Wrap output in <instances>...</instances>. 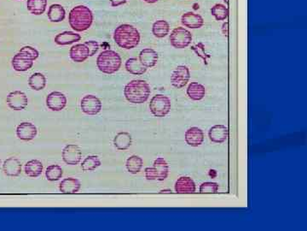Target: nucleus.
<instances>
[{
	"mask_svg": "<svg viewBox=\"0 0 307 231\" xmlns=\"http://www.w3.org/2000/svg\"><path fill=\"white\" fill-rule=\"evenodd\" d=\"M70 57L76 63H83L90 57L87 46L83 44H76L70 48Z\"/></svg>",
	"mask_w": 307,
	"mask_h": 231,
	"instance_id": "19",
	"label": "nucleus"
},
{
	"mask_svg": "<svg viewBox=\"0 0 307 231\" xmlns=\"http://www.w3.org/2000/svg\"><path fill=\"white\" fill-rule=\"evenodd\" d=\"M28 85L34 91H41L46 86V78L42 73H34L28 79Z\"/></svg>",
	"mask_w": 307,
	"mask_h": 231,
	"instance_id": "32",
	"label": "nucleus"
},
{
	"mask_svg": "<svg viewBox=\"0 0 307 231\" xmlns=\"http://www.w3.org/2000/svg\"><path fill=\"white\" fill-rule=\"evenodd\" d=\"M112 7H119L127 3V0H109Z\"/></svg>",
	"mask_w": 307,
	"mask_h": 231,
	"instance_id": "39",
	"label": "nucleus"
},
{
	"mask_svg": "<svg viewBox=\"0 0 307 231\" xmlns=\"http://www.w3.org/2000/svg\"><path fill=\"white\" fill-rule=\"evenodd\" d=\"M211 15L216 21H226L228 17V9L225 4L216 3L212 7Z\"/></svg>",
	"mask_w": 307,
	"mask_h": 231,
	"instance_id": "35",
	"label": "nucleus"
},
{
	"mask_svg": "<svg viewBox=\"0 0 307 231\" xmlns=\"http://www.w3.org/2000/svg\"><path fill=\"white\" fill-rule=\"evenodd\" d=\"M27 8L33 15H42L47 8V0H27Z\"/></svg>",
	"mask_w": 307,
	"mask_h": 231,
	"instance_id": "30",
	"label": "nucleus"
},
{
	"mask_svg": "<svg viewBox=\"0 0 307 231\" xmlns=\"http://www.w3.org/2000/svg\"><path fill=\"white\" fill-rule=\"evenodd\" d=\"M16 136L23 141H30L33 140L38 134L36 126L32 122H23L20 123L16 128Z\"/></svg>",
	"mask_w": 307,
	"mask_h": 231,
	"instance_id": "13",
	"label": "nucleus"
},
{
	"mask_svg": "<svg viewBox=\"0 0 307 231\" xmlns=\"http://www.w3.org/2000/svg\"><path fill=\"white\" fill-rule=\"evenodd\" d=\"M184 139L189 146L196 147L204 141V133L198 127H191L185 132Z\"/></svg>",
	"mask_w": 307,
	"mask_h": 231,
	"instance_id": "15",
	"label": "nucleus"
},
{
	"mask_svg": "<svg viewBox=\"0 0 307 231\" xmlns=\"http://www.w3.org/2000/svg\"><path fill=\"white\" fill-rule=\"evenodd\" d=\"M11 64H12L13 69L15 71L24 72V71L30 70L31 68L33 67V61L30 58H28L24 55L18 52L13 57Z\"/></svg>",
	"mask_w": 307,
	"mask_h": 231,
	"instance_id": "21",
	"label": "nucleus"
},
{
	"mask_svg": "<svg viewBox=\"0 0 307 231\" xmlns=\"http://www.w3.org/2000/svg\"><path fill=\"white\" fill-rule=\"evenodd\" d=\"M186 93L191 101H200L203 100L206 95V89L204 86L199 82H190L187 88Z\"/></svg>",
	"mask_w": 307,
	"mask_h": 231,
	"instance_id": "24",
	"label": "nucleus"
},
{
	"mask_svg": "<svg viewBox=\"0 0 307 231\" xmlns=\"http://www.w3.org/2000/svg\"><path fill=\"white\" fill-rule=\"evenodd\" d=\"M19 52L21 53V54L24 55L27 58H30L33 61L36 60L39 56V52H38V50L30 46H25L23 47H21Z\"/></svg>",
	"mask_w": 307,
	"mask_h": 231,
	"instance_id": "37",
	"label": "nucleus"
},
{
	"mask_svg": "<svg viewBox=\"0 0 307 231\" xmlns=\"http://www.w3.org/2000/svg\"><path fill=\"white\" fill-rule=\"evenodd\" d=\"M133 144V137L127 132H120L114 138V145L116 149L125 151Z\"/></svg>",
	"mask_w": 307,
	"mask_h": 231,
	"instance_id": "26",
	"label": "nucleus"
},
{
	"mask_svg": "<svg viewBox=\"0 0 307 231\" xmlns=\"http://www.w3.org/2000/svg\"><path fill=\"white\" fill-rule=\"evenodd\" d=\"M62 158L66 164L77 165L81 161V150L76 144H69L63 150Z\"/></svg>",
	"mask_w": 307,
	"mask_h": 231,
	"instance_id": "10",
	"label": "nucleus"
},
{
	"mask_svg": "<svg viewBox=\"0 0 307 231\" xmlns=\"http://www.w3.org/2000/svg\"><path fill=\"white\" fill-rule=\"evenodd\" d=\"M169 166L167 162L163 158H157L154 161L153 167L145 169V178L149 181L162 182L168 177Z\"/></svg>",
	"mask_w": 307,
	"mask_h": 231,
	"instance_id": "5",
	"label": "nucleus"
},
{
	"mask_svg": "<svg viewBox=\"0 0 307 231\" xmlns=\"http://www.w3.org/2000/svg\"><path fill=\"white\" fill-rule=\"evenodd\" d=\"M170 193H172L171 189H162L160 191V194H170Z\"/></svg>",
	"mask_w": 307,
	"mask_h": 231,
	"instance_id": "41",
	"label": "nucleus"
},
{
	"mask_svg": "<svg viewBox=\"0 0 307 231\" xmlns=\"http://www.w3.org/2000/svg\"><path fill=\"white\" fill-rule=\"evenodd\" d=\"M47 15H48L49 20L51 22H61L65 19L66 11L63 5L58 4V3H54L49 7Z\"/></svg>",
	"mask_w": 307,
	"mask_h": 231,
	"instance_id": "27",
	"label": "nucleus"
},
{
	"mask_svg": "<svg viewBox=\"0 0 307 231\" xmlns=\"http://www.w3.org/2000/svg\"><path fill=\"white\" fill-rule=\"evenodd\" d=\"M6 103L10 109L22 111L27 107L28 99L24 92L16 90L9 93L6 98Z\"/></svg>",
	"mask_w": 307,
	"mask_h": 231,
	"instance_id": "11",
	"label": "nucleus"
},
{
	"mask_svg": "<svg viewBox=\"0 0 307 231\" xmlns=\"http://www.w3.org/2000/svg\"><path fill=\"white\" fill-rule=\"evenodd\" d=\"M46 106L53 112H61L66 107V96L62 92H51L46 97Z\"/></svg>",
	"mask_w": 307,
	"mask_h": 231,
	"instance_id": "12",
	"label": "nucleus"
},
{
	"mask_svg": "<svg viewBox=\"0 0 307 231\" xmlns=\"http://www.w3.org/2000/svg\"><path fill=\"white\" fill-rule=\"evenodd\" d=\"M44 170V165L42 162L38 159H32L25 164V174L31 178H37L42 174Z\"/></svg>",
	"mask_w": 307,
	"mask_h": 231,
	"instance_id": "25",
	"label": "nucleus"
},
{
	"mask_svg": "<svg viewBox=\"0 0 307 231\" xmlns=\"http://www.w3.org/2000/svg\"><path fill=\"white\" fill-rule=\"evenodd\" d=\"M81 188V183L76 178H64L59 184V190L63 194H76Z\"/></svg>",
	"mask_w": 307,
	"mask_h": 231,
	"instance_id": "23",
	"label": "nucleus"
},
{
	"mask_svg": "<svg viewBox=\"0 0 307 231\" xmlns=\"http://www.w3.org/2000/svg\"><path fill=\"white\" fill-rule=\"evenodd\" d=\"M224 1H225V3L228 5V0H224Z\"/></svg>",
	"mask_w": 307,
	"mask_h": 231,
	"instance_id": "43",
	"label": "nucleus"
},
{
	"mask_svg": "<svg viewBox=\"0 0 307 231\" xmlns=\"http://www.w3.org/2000/svg\"><path fill=\"white\" fill-rule=\"evenodd\" d=\"M159 59V55L156 51L152 48H145L142 50L139 55V60L143 66L146 69L155 66Z\"/></svg>",
	"mask_w": 307,
	"mask_h": 231,
	"instance_id": "17",
	"label": "nucleus"
},
{
	"mask_svg": "<svg viewBox=\"0 0 307 231\" xmlns=\"http://www.w3.org/2000/svg\"><path fill=\"white\" fill-rule=\"evenodd\" d=\"M70 27L76 32H84L90 28L93 22V14L87 6L74 7L69 15Z\"/></svg>",
	"mask_w": 307,
	"mask_h": 231,
	"instance_id": "3",
	"label": "nucleus"
},
{
	"mask_svg": "<svg viewBox=\"0 0 307 231\" xmlns=\"http://www.w3.org/2000/svg\"><path fill=\"white\" fill-rule=\"evenodd\" d=\"M228 128L225 125L217 124L213 126L208 131V137L212 142L221 144L228 138Z\"/></svg>",
	"mask_w": 307,
	"mask_h": 231,
	"instance_id": "18",
	"label": "nucleus"
},
{
	"mask_svg": "<svg viewBox=\"0 0 307 231\" xmlns=\"http://www.w3.org/2000/svg\"><path fill=\"white\" fill-rule=\"evenodd\" d=\"M81 40L80 34L73 31H64L63 33L57 34L54 41L58 46H69L74 43L78 42Z\"/></svg>",
	"mask_w": 307,
	"mask_h": 231,
	"instance_id": "22",
	"label": "nucleus"
},
{
	"mask_svg": "<svg viewBox=\"0 0 307 231\" xmlns=\"http://www.w3.org/2000/svg\"><path fill=\"white\" fill-rule=\"evenodd\" d=\"M0 164H1V158H0Z\"/></svg>",
	"mask_w": 307,
	"mask_h": 231,
	"instance_id": "44",
	"label": "nucleus"
},
{
	"mask_svg": "<svg viewBox=\"0 0 307 231\" xmlns=\"http://www.w3.org/2000/svg\"><path fill=\"white\" fill-rule=\"evenodd\" d=\"M102 102L95 95H88L82 98L80 109L82 113L88 116H96L102 110Z\"/></svg>",
	"mask_w": 307,
	"mask_h": 231,
	"instance_id": "8",
	"label": "nucleus"
},
{
	"mask_svg": "<svg viewBox=\"0 0 307 231\" xmlns=\"http://www.w3.org/2000/svg\"><path fill=\"white\" fill-rule=\"evenodd\" d=\"M84 45L87 46L88 49H89L90 57H93L94 55H96V52H98V50H99V44L95 40L85 41Z\"/></svg>",
	"mask_w": 307,
	"mask_h": 231,
	"instance_id": "38",
	"label": "nucleus"
},
{
	"mask_svg": "<svg viewBox=\"0 0 307 231\" xmlns=\"http://www.w3.org/2000/svg\"><path fill=\"white\" fill-rule=\"evenodd\" d=\"M190 79V69L185 65L176 68L171 76V84L175 89H183Z\"/></svg>",
	"mask_w": 307,
	"mask_h": 231,
	"instance_id": "9",
	"label": "nucleus"
},
{
	"mask_svg": "<svg viewBox=\"0 0 307 231\" xmlns=\"http://www.w3.org/2000/svg\"><path fill=\"white\" fill-rule=\"evenodd\" d=\"M64 176V170L58 164H51L45 170V177L50 182H57Z\"/></svg>",
	"mask_w": 307,
	"mask_h": 231,
	"instance_id": "33",
	"label": "nucleus"
},
{
	"mask_svg": "<svg viewBox=\"0 0 307 231\" xmlns=\"http://www.w3.org/2000/svg\"><path fill=\"white\" fill-rule=\"evenodd\" d=\"M192 40V34L184 27H175L169 36L171 45L176 49L187 48Z\"/></svg>",
	"mask_w": 307,
	"mask_h": 231,
	"instance_id": "7",
	"label": "nucleus"
},
{
	"mask_svg": "<svg viewBox=\"0 0 307 231\" xmlns=\"http://www.w3.org/2000/svg\"><path fill=\"white\" fill-rule=\"evenodd\" d=\"M122 60L117 52L112 50H105L100 52L96 58V66L98 70L106 75H113L120 70Z\"/></svg>",
	"mask_w": 307,
	"mask_h": 231,
	"instance_id": "4",
	"label": "nucleus"
},
{
	"mask_svg": "<svg viewBox=\"0 0 307 231\" xmlns=\"http://www.w3.org/2000/svg\"><path fill=\"white\" fill-rule=\"evenodd\" d=\"M145 2L148 3H155L159 1V0H144Z\"/></svg>",
	"mask_w": 307,
	"mask_h": 231,
	"instance_id": "42",
	"label": "nucleus"
},
{
	"mask_svg": "<svg viewBox=\"0 0 307 231\" xmlns=\"http://www.w3.org/2000/svg\"><path fill=\"white\" fill-rule=\"evenodd\" d=\"M144 165V161L141 157L138 155H132L127 158L126 162V167L129 173L138 174L141 171L142 168Z\"/></svg>",
	"mask_w": 307,
	"mask_h": 231,
	"instance_id": "31",
	"label": "nucleus"
},
{
	"mask_svg": "<svg viewBox=\"0 0 307 231\" xmlns=\"http://www.w3.org/2000/svg\"><path fill=\"white\" fill-rule=\"evenodd\" d=\"M140 33L137 27L131 24H121L115 28L114 40L121 48L132 50L139 46Z\"/></svg>",
	"mask_w": 307,
	"mask_h": 231,
	"instance_id": "1",
	"label": "nucleus"
},
{
	"mask_svg": "<svg viewBox=\"0 0 307 231\" xmlns=\"http://www.w3.org/2000/svg\"><path fill=\"white\" fill-rule=\"evenodd\" d=\"M21 163L18 158L10 157L3 162V173L9 177H18L21 173Z\"/></svg>",
	"mask_w": 307,
	"mask_h": 231,
	"instance_id": "16",
	"label": "nucleus"
},
{
	"mask_svg": "<svg viewBox=\"0 0 307 231\" xmlns=\"http://www.w3.org/2000/svg\"><path fill=\"white\" fill-rule=\"evenodd\" d=\"M170 33V25L166 20H157L152 26V34L158 39H162Z\"/></svg>",
	"mask_w": 307,
	"mask_h": 231,
	"instance_id": "28",
	"label": "nucleus"
},
{
	"mask_svg": "<svg viewBox=\"0 0 307 231\" xmlns=\"http://www.w3.org/2000/svg\"><path fill=\"white\" fill-rule=\"evenodd\" d=\"M151 89L147 82L144 80H133L125 86L124 96L132 104H144L151 96Z\"/></svg>",
	"mask_w": 307,
	"mask_h": 231,
	"instance_id": "2",
	"label": "nucleus"
},
{
	"mask_svg": "<svg viewBox=\"0 0 307 231\" xmlns=\"http://www.w3.org/2000/svg\"><path fill=\"white\" fill-rule=\"evenodd\" d=\"M181 23L185 27L190 29H197L203 27L204 25V19L202 15L193 12L188 11L181 16Z\"/></svg>",
	"mask_w": 307,
	"mask_h": 231,
	"instance_id": "14",
	"label": "nucleus"
},
{
	"mask_svg": "<svg viewBox=\"0 0 307 231\" xmlns=\"http://www.w3.org/2000/svg\"><path fill=\"white\" fill-rule=\"evenodd\" d=\"M101 160L96 155L88 156L84 158V161L82 162L81 169L84 172L87 171H93L97 168L101 166Z\"/></svg>",
	"mask_w": 307,
	"mask_h": 231,
	"instance_id": "34",
	"label": "nucleus"
},
{
	"mask_svg": "<svg viewBox=\"0 0 307 231\" xmlns=\"http://www.w3.org/2000/svg\"><path fill=\"white\" fill-rule=\"evenodd\" d=\"M151 113L156 117L166 116L172 108V103L167 96L164 95H154L150 103Z\"/></svg>",
	"mask_w": 307,
	"mask_h": 231,
	"instance_id": "6",
	"label": "nucleus"
},
{
	"mask_svg": "<svg viewBox=\"0 0 307 231\" xmlns=\"http://www.w3.org/2000/svg\"><path fill=\"white\" fill-rule=\"evenodd\" d=\"M220 189V186L217 183L213 182H206L200 186V193L201 194H214L217 193Z\"/></svg>",
	"mask_w": 307,
	"mask_h": 231,
	"instance_id": "36",
	"label": "nucleus"
},
{
	"mask_svg": "<svg viewBox=\"0 0 307 231\" xmlns=\"http://www.w3.org/2000/svg\"><path fill=\"white\" fill-rule=\"evenodd\" d=\"M174 189L178 194H192L196 192V183L190 177H181L176 181Z\"/></svg>",
	"mask_w": 307,
	"mask_h": 231,
	"instance_id": "20",
	"label": "nucleus"
},
{
	"mask_svg": "<svg viewBox=\"0 0 307 231\" xmlns=\"http://www.w3.org/2000/svg\"><path fill=\"white\" fill-rule=\"evenodd\" d=\"M125 67L127 72L135 76H141L147 71V69L142 65L139 59L136 58H131L127 59Z\"/></svg>",
	"mask_w": 307,
	"mask_h": 231,
	"instance_id": "29",
	"label": "nucleus"
},
{
	"mask_svg": "<svg viewBox=\"0 0 307 231\" xmlns=\"http://www.w3.org/2000/svg\"><path fill=\"white\" fill-rule=\"evenodd\" d=\"M222 33L225 36L228 35V21H225L222 25Z\"/></svg>",
	"mask_w": 307,
	"mask_h": 231,
	"instance_id": "40",
	"label": "nucleus"
}]
</instances>
